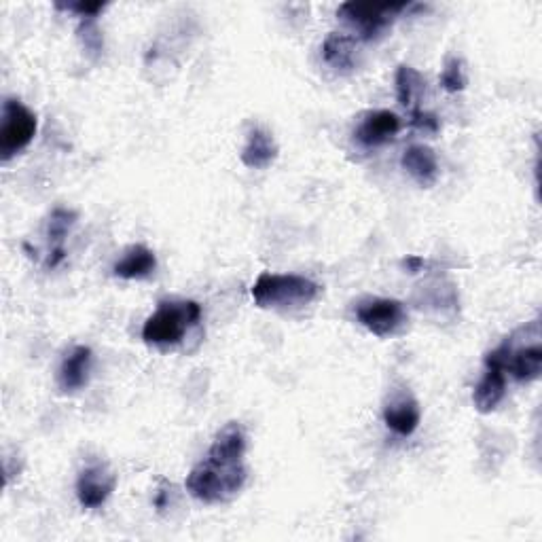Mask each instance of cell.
I'll list each match as a JSON object with an SVG mask.
<instances>
[{"label": "cell", "instance_id": "cell-20", "mask_svg": "<svg viewBox=\"0 0 542 542\" xmlns=\"http://www.w3.org/2000/svg\"><path fill=\"white\" fill-rule=\"evenodd\" d=\"M466 85H468V77H466L464 62L460 58H449L445 62L443 75H441V87L449 94H458V92H464Z\"/></svg>", "mask_w": 542, "mask_h": 542}, {"label": "cell", "instance_id": "cell-17", "mask_svg": "<svg viewBox=\"0 0 542 542\" xmlns=\"http://www.w3.org/2000/svg\"><path fill=\"white\" fill-rule=\"evenodd\" d=\"M322 58L337 72H352L356 66V41L348 34L331 32L322 43Z\"/></svg>", "mask_w": 542, "mask_h": 542}, {"label": "cell", "instance_id": "cell-9", "mask_svg": "<svg viewBox=\"0 0 542 542\" xmlns=\"http://www.w3.org/2000/svg\"><path fill=\"white\" fill-rule=\"evenodd\" d=\"M422 420L420 403L415 401V396L407 390H394L388 394L384 403V422L386 426L399 437H409L418 430Z\"/></svg>", "mask_w": 542, "mask_h": 542}, {"label": "cell", "instance_id": "cell-4", "mask_svg": "<svg viewBox=\"0 0 542 542\" xmlns=\"http://www.w3.org/2000/svg\"><path fill=\"white\" fill-rule=\"evenodd\" d=\"M200 320L202 307L197 301H164L144 322L142 339L155 348H174Z\"/></svg>", "mask_w": 542, "mask_h": 542}, {"label": "cell", "instance_id": "cell-22", "mask_svg": "<svg viewBox=\"0 0 542 542\" xmlns=\"http://www.w3.org/2000/svg\"><path fill=\"white\" fill-rule=\"evenodd\" d=\"M58 9L62 11H70L79 15L81 20H87V17H96L98 13H102L106 9V3H87V0H70V3H56Z\"/></svg>", "mask_w": 542, "mask_h": 542}, {"label": "cell", "instance_id": "cell-5", "mask_svg": "<svg viewBox=\"0 0 542 542\" xmlns=\"http://www.w3.org/2000/svg\"><path fill=\"white\" fill-rule=\"evenodd\" d=\"M409 3H343L337 11L343 22L354 26L363 41H377L382 39L386 30L392 26V22L403 11H407Z\"/></svg>", "mask_w": 542, "mask_h": 542}, {"label": "cell", "instance_id": "cell-3", "mask_svg": "<svg viewBox=\"0 0 542 542\" xmlns=\"http://www.w3.org/2000/svg\"><path fill=\"white\" fill-rule=\"evenodd\" d=\"M250 293L261 310H299L320 295V286L297 274H261Z\"/></svg>", "mask_w": 542, "mask_h": 542}, {"label": "cell", "instance_id": "cell-2", "mask_svg": "<svg viewBox=\"0 0 542 542\" xmlns=\"http://www.w3.org/2000/svg\"><path fill=\"white\" fill-rule=\"evenodd\" d=\"M487 365H496L519 384L536 382L542 373V331L532 320L504 339L498 348L485 354Z\"/></svg>", "mask_w": 542, "mask_h": 542}, {"label": "cell", "instance_id": "cell-7", "mask_svg": "<svg viewBox=\"0 0 542 542\" xmlns=\"http://www.w3.org/2000/svg\"><path fill=\"white\" fill-rule=\"evenodd\" d=\"M356 320L375 337H392L407 324V310L399 299L371 297L356 305Z\"/></svg>", "mask_w": 542, "mask_h": 542}, {"label": "cell", "instance_id": "cell-6", "mask_svg": "<svg viewBox=\"0 0 542 542\" xmlns=\"http://www.w3.org/2000/svg\"><path fill=\"white\" fill-rule=\"evenodd\" d=\"M36 134V115L30 108L7 98L3 104V119H0V159L9 161L17 153H22Z\"/></svg>", "mask_w": 542, "mask_h": 542}, {"label": "cell", "instance_id": "cell-8", "mask_svg": "<svg viewBox=\"0 0 542 542\" xmlns=\"http://www.w3.org/2000/svg\"><path fill=\"white\" fill-rule=\"evenodd\" d=\"M117 487V475L102 462L87 464L77 477V498L83 509H100Z\"/></svg>", "mask_w": 542, "mask_h": 542}, {"label": "cell", "instance_id": "cell-16", "mask_svg": "<svg viewBox=\"0 0 542 542\" xmlns=\"http://www.w3.org/2000/svg\"><path fill=\"white\" fill-rule=\"evenodd\" d=\"M504 394H507V373L496 365L485 363V373L473 392V403L477 411L492 413L502 403Z\"/></svg>", "mask_w": 542, "mask_h": 542}, {"label": "cell", "instance_id": "cell-1", "mask_svg": "<svg viewBox=\"0 0 542 542\" xmlns=\"http://www.w3.org/2000/svg\"><path fill=\"white\" fill-rule=\"evenodd\" d=\"M246 432L240 422L225 424L202 460L187 475V492L204 504H219L236 498L246 485L248 471L244 466Z\"/></svg>", "mask_w": 542, "mask_h": 542}, {"label": "cell", "instance_id": "cell-11", "mask_svg": "<svg viewBox=\"0 0 542 542\" xmlns=\"http://www.w3.org/2000/svg\"><path fill=\"white\" fill-rule=\"evenodd\" d=\"M92 365H94L92 350H89L87 346L72 348L64 356L60 371H58L60 390L66 394H72L85 388L89 382V375H92Z\"/></svg>", "mask_w": 542, "mask_h": 542}, {"label": "cell", "instance_id": "cell-14", "mask_svg": "<svg viewBox=\"0 0 542 542\" xmlns=\"http://www.w3.org/2000/svg\"><path fill=\"white\" fill-rule=\"evenodd\" d=\"M77 219H79L77 212L68 208H56L49 214V221H47V240L51 244V252L47 259L49 269H56L66 259L64 242L68 238V233L72 231V227L77 225Z\"/></svg>", "mask_w": 542, "mask_h": 542}, {"label": "cell", "instance_id": "cell-21", "mask_svg": "<svg viewBox=\"0 0 542 542\" xmlns=\"http://www.w3.org/2000/svg\"><path fill=\"white\" fill-rule=\"evenodd\" d=\"M411 125L415 130L432 134V136L441 132V119L435 113L424 111V108H413V111H411Z\"/></svg>", "mask_w": 542, "mask_h": 542}, {"label": "cell", "instance_id": "cell-12", "mask_svg": "<svg viewBox=\"0 0 542 542\" xmlns=\"http://www.w3.org/2000/svg\"><path fill=\"white\" fill-rule=\"evenodd\" d=\"M403 170L424 189L437 185L439 180V159L437 153L426 144H411L401 157Z\"/></svg>", "mask_w": 542, "mask_h": 542}, {"label": "cell", "instance_id": "cell-15", "mask_svg": "<svg viewBox=\"0 0 542 542\" xmlns=\"http://www.w3.org/2000/svg\"><path fill=\"white\" fill-rule=\"evenodd\" d=\"M157 257L155 252L142 244H134L123 252V257L113 265L115 278L121 280H144L155 274Z\"/></svg>", "mask_w": 542, "mask_h": 542}, {"label": "cell", "instance_id": "cell-23", "mask_svg": "<svg viewBox=\"0 0 542 542\" xmlns=\"http://www.w3.org/2000/svg\"><path fill=\"white\" fill-rule=\"evenodd\" d=\"M426 265V261L422 257H407L403 259V267L409 271V274H418V271H422Z\"/></svg>", "mask_w": 542, "mask_h": 542}, {"label": "cell", "instance_id": "cell-13", "mask_svg": "<svg viewBox=\"0 0 542 542\" xmlns=\"http://www.w3.org/2000/svg\"><path fill=\"white\" fill-rule=\"evenodd\" d=\"M278 142L263 128H252L248 132L246 144L242 149V164L250 170H265L278 159Z\"/></svg>", "mask_w": 542, "mask_h": 542}, {"label": "cell", "instance_id": "cell-10", "mask_svg": "<svg viewBox=\"0 0 542 542\" xmlns=\"http://www.w3.org/2000/svg\"><path fill=\"white\" fill-rule=\"evenodd\" d=\"M401 132V117L392 111H367L354 128V140L365 149H377L392 142Z\"/></svg>", "mask_w": 542, "mask_h": 542}, {"label": "cell", "instance_id": "cell-18", "mask_svg": "<svg viewBox=\"0 0 542 542\" xmlns=\"http://www.w3.org/2000/svg\"><path fill=\"white\" fill-rule=\"evenodd\" d=\"M394 83H396V98H399L401 106L405 108H413L426 87L424 77L409 64H401L399 68H396Z\"/></svg>", "mask_w": 542, "mask_h": 542}, {"label": "cell", "instance_id": "cell-19", "mask_svg": "<svg viewBox=\"0 0 542 542\" xmlns=\"http://www.w3.org/2000/svg\"><path fill=\"white\" fill-rule=\"evenodd\" d=\"M77 36L89 56L100 58V53L104 49V36H102V30L98 26L96 17H87V20H81V24L77 28Z\"/></svg>", "mask_w": 542, "mask_h": 542}]
</instances>
